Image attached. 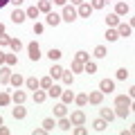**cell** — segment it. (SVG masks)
Returning <instances> with one entry per match:
<instances>
[{"mask_svg":"<svg viewBox=\"0 0 135 135\" xmlns=\"http://www.w3.org/2000/svg\"><path fill=\"white\" fill-rule=\"evenodd\" d=\"M61 20H65V23H72V20H77V9H74L72 5H63Z\"/></svg>","mask_w":135,"mask_h":135,"instance_id":"cell-1","label":"cell"},{"mask_svg":"<svg viewBox=\"0 0 135 135\" xmlns=\"http://www.w3.org/2000/svg\"><path fill=\"white\" fill-rule=\"evenodd\" d=\"M115 29H117V36H119V38H122V36H124V38L133 36V27H131L128 23H119V25H117Z\"/></svg>","mask_w":135,"mask_h":135,"instance_id":"cell-2","label":"cell"},{"mask_svg":"<svg viewBox=\"0 0 135 135\" xmlns=\"http://www.w3.org/2000/svg\"><path fill=\"white\" fill-rule=\"evenodd\" d=\"M99 90L104 92V95H110V92L115 90V81H113V79H101L99 81Z\"/></svg>","mask_w":135,"mask_h":135,"instance_id":"cell-3","label":"cell"},{"mask_svg":"<svg viewBox=\"0 0 135 135\" xmlns=\"http://www.w3.org/2000/svg\"><path fill=\"white\" fill-rule=\"evenodd\" d=\"M27 52H29V59H32V61H38L41 59V47H38L36 41H32V43L27 45Z\"/></svg>","mask_w":135,"mask_h":135,"instance_id":"cell-4","label":"cell"},{"mask_svg":"<svg viewBox=\"0 0 135 135\" xmlns=\"http://www.w3.org/2000/svg\"><path fill=\"white\" fill-rule=\"evenodd\" d=\"M11 79V68L9 65H0V83L5 86V83H9Z\"/></svg>","mask_w":135,"mask_h":135,"instance_id":"cell-5","label":"cell"},{"mask_svg":"<svg viewBox=\"0 0 135 135\" xmlns=\"http://www.w3.org/2000/svg\"><path fill=\"white\" fill-rule=\"evenodd\" d=\"M88 101L95 104V106H99L101 101H104V92H101V90H92L90 95H88Z\"/></svg>","mask_w":135,"mask_h":135,"instance_id":"cell-6","label":"cell"},{"mask_svg":"<svg viewBox=\"0 0 135 135\" xmlns=\"http://www.w3.org/2000/svg\"><path fill=\"white\" fill-rule=\"evenodd\" d=\"M70 122H72L74 126H77V124H83V122H86V113H83V110H74L72 115H70Z\"/></svg>","mask_w":135,"mask_h":135,"instance_id":"cell-7","label":"cell"},{"mask_svg":"<svg viewBox=\"0 0 135 135\" xmlns=\"http://www.w3.org/2000/svg\"><path fill=\"white\" fill-rule=\"evenodd\" d=\"M115 106H133V99L128 95H117L115 97Z\"/></svg>","mask_w":135,"mask_h":135,"instance_id":"cell-8","label":"cell"},{"mask_svg":"<svg viewBox=\"0 0 135 135\" xmlns=\"http://www.w3.org/2000/svg\"><path fill=\"white\" fill-rule=\"evenodd\" d=\"M90 14H92V7L88 5V2H83V5H79V9H77V16H81V18H88Z\"/></svg>","mask_w":135,"mask_h":135,"instance_id":"cell-9","label":"cell"},{"mask_svg":"<svg viewBox=\"0 0 135 135\" xmlns=\"http://www.w3.org/2000/svg\"><path fill=\"white\" fill-rule=\"evenodd\" d=\"M45 92H47V97H52V99H56V97H61L63 88H61V86H56V83H52V86H50V88H47Z\"/></svg>","mask_w":135,"mask_h":135,"instance_id":"cell-10","label":"cell"},{"mask_svg":"<svg viewBox=\"0 0 135 135\" xmlns=\"http://www.w3.org/2000/svg\"><path fill=\"white\" fill-rule=\"evenodd\" d=\"M11 115H14V119H23L27 115V110L23 108V104H16V108H11Z\"/></svg>","mask_w":135,"mask_h":135,"instance_id":"cell-11","label":"cell"},{"mask_svg":"<svg viewBox=\"0 0 135 135\" xmlns=\"http://www.w3.org/2000/svg\"><path fill=\"white\" fill-rule=\"evenodd\" d=\"M45 23H47L50 27H56V25L61 23V16H59V14H54V11H50V14H47V18H45Z\"/></svg>","mask_w":135,"mask_h":135,"instance_id":"cell-12","label":"cell"},{"mask_svg":"<svg viewBox=\"0 0 135 135\" xmlns=\"http://www.w3.org/2000/svg\"><path fill=\"white\" fill-rule=\"evenodd\" d=\"M68 115V104H56V106H54V117H65Z\"/></svg>","mask_w":135,"mask_h":135,"instance_id":"cell-13","label":"cell"},{"mask_svg":"<svg viewBox=\"0 0 135 135\" xmlns=\"http://www.w3.org/2000/svg\"><path fill=\"white\" fill-rule=\"evenodd\" d=\"M32 99H34V104H43V101L47 99V92H45V90H38V88H36V90H34V97H32Z\"/></svg>","mask_w":135,"mask_h":135,"instance_id":"cell-14","label":"cell"},{"mask_svg":"<svg viewBox=\"0 0 135 135\" xmlns=\"http://www.w3.org/2000/svg\"><path fill=\"white\" fill-rule=\"evenodd\" d=\"M59 128H61L63 131V133H68V131H70V128H72V122H70V119H68V117H59Z\"/></svg>","mask_w":135,"mask_h":135,"instance_id":"cell-15","label":"cell"},{"mask_svg":"<svg viewBox=\"0 0 135 135\" xmlns=\"http://www.w3.org/2000/svg\"><path fill=\"white\" fill-rule=\"evenodd\" d=\"M119 23H122V20H119V16H117L115 11L106 16V25H108V27H117V25H119Z\"/></svg>","mask_w":135,"mask_h":135,"instance_id":"cell-16","label":"cell"},{"mask_svg":"<svg viewBox=\"0 0 135 135\" xmlns=\"http://www.w3.org/2000/svg\"><path fill=\"white\" fill-rule=\"evenodd\" d=\"M25 11H20V9H14V14H11V20H14L16 25H20V23H25Z\"/></svg>","mask_w":135,"mask_h":135,"instance_id":"cell-17","label":"cell"},{"mask_svg":"<svg viewBox=\"0 0 135 135\" xmlns=\"http://www.w3.org/2000/svg\"><path fill=\"white\" fill-rule=\"evenodd\" d=\"M99 115H101V119H106V122H113V119H115V110H110V108H101Z\"/></svg>","mask_w":135,"mask_h":135,"instance_id":"cell-18","label":"cell"},{"mask_svg":"<svg viewBox=\"0 0 135 135\" xmlns=\"http://www.w3.org/2000/svg\"><path fill=\"white\" fill-rule=\"evenodd\" d=\"M38 11H43V14H50V11H52V2H50V0H38Z\"/></svg>","mask_w":135,"mask_h":135,"instance_id":"cell-19","label":"cell"},{"mask_svg":"<svg viewBox=\"0 0 135 135\" xmlns=\"http://www.w3.org/2000/svg\"><path fill=\"white\" fill-rule=\"evenodd\" d=\"M92 126H95V131H97V133H104V131H106V126H108V122L99 117V119H95V122H92Z\"/></svg>","mask_w":135,"mask_h":135,"instance_id":"cell-20","label":"cell"},{"mask_svg":"<svg viewBox=\"0 0 135 135\" xmlns=\"http://www.w3.org/2000/svg\"><path fill=\"white\" fill-rule=\"evenodd\" d=\"M25 99H27V95H25L23 90H16L14 95H11V101H14V104H25Z\"/></svg>","mask_w":135,"mask_h":135,"instance_id":"cell-21","label":"cell"},{"mask_svg":"<svg viewBox=\"0 0 135 135\" xmlns=\"http://www.w3.org/2000/svg\"><path fill=\"white\" fill-rule=\"evenodd\" d=\"M131 115V106H117V110H115V117H128Z\"/></svg>","mask_w":135,"mask_h":135,"instance_id":"cell-22","label":"cell"},{"mask_svg":"<svg viewBox=\"0 0 135 135\" xmlns=\"http://www.w3.org/2000/svg\"><path fill=\"white\" fill-rule=\"evenodd\" d=\"M61 101H63V104H72V101H74V92L72 90H63L61 92Z\"/></svg>","mask_w":135,"mask_h":135,"instance_id":"cell-23","label":"cell"},{"mask_svg":"<svg viewBox=\"0 0 135 135\" xmlns=\"http://www.w3.org/2000/svg\"><path fill=\"white\" fill-rule=\"evenodd\" d=\"M23 81H25V79L20 77L18 72H11V79H9V83H11V86H16V88H20V86H23Z\"/></svg>","mask_w":135,"mask_h":135,"instance_id":"cell-24","label":"cell"},{"mask_svg":"<svg viewBox=\"0 0 135 135\" xmlns=\"http://www.w3.org/2000/svg\"><path fill=\"white\" fill-rule=\"evenodd\" d=\"M115 14L117 16H126L128 14V5H126V2H117L115 5Z\"/></svg>","mask_w":135,"mask_h":135,"instance_id":"cell-25","label":"cell"},{"mask_svg":"<svg viewBox=\"0 0 135 135\" xmlns=\"http://www.w3.org/2000/svg\"><path fill=\"white\" fill-rule=\"evenodd\" d=\"M25 86H27L29 90H36V88H41V86H38V79H36V77H27V79H25Z\"/></svg>","mask_w":135,"mask_h":135,"instance_id":"cell-26","label":"cell"},{"mask_svg":"<svg viewBox=\"0 0 135 135\" xmlns=\"http://www.w3.org/2000/svg\"><path fill=\"white\" fill-rule=\"evenodd\" d=\"M128 70H126V68H119V70H117V72H115V79H117V81H126V79H128Z\"/></svg>","mask_w":135,"mask_h":135,"instance_id":"cell-27","label":"cell"},{"mask_svg":"<svg viewBox=\"0 0 135 135\" xmlns=\"http://www.w3.org/2000/svg\"><path fill=\"white\" fill-rule=\"evenodd\" d=\"M61 79H63L65 86H72V83H74V74H72V72H65V70L61 72Z\"/></svg>","mask_w":135,"mask_h":135,"instance_id":"cell-28","label":"cell"},{"mask_svg":"<svg viewBox=\"0 0 135 135\" xmlns=\"http://www.w3.org/2000/svg\"><path fill=\"white\" fill-rule=\"evenodd\" d=\"M117 38H119V36H117V29H115V27H108V29H106V41L115 43Z\"/></svg>","mask_w":135,"mask_h":135,"instance_id":"cell-29","label":"cell"},{"mask_svg":"<svg viewBox=\"0 0 135 135\" xmlns=\"http://www.w3.org/2000/svg\"><path fill=\"white\" fill-rule=\"evenodd\" d=\"M74 61H79V63H86V61H90V54L81 50V52H77V54H74Z\"/></svg>","mask_w":135,"mask_h":135,"instance_id":"cell-30","label":"cell"},{"mask_svg":"<svg viewBox=\"0 0 135 135\" xmlns=\"http://www.w3.org/2000/svg\"><path fill=\"white\" fill-rule=\"evenodd\" d=\"M38 7L34 5V7H27V11H25V16H27V18H38Z\"/></svg>","mask_w":135,"mask_h":135,"instance_id":"cell-31","label":"cell"},{"mask_svg":"<svg viewBox=\"0 0 135 135\" xmlns=\"http://www.w3.org/2000/svg\"><path fill=\"white\" fill-rule=\"evenodd\" d=\"M61 72H63V68H61V65H52V70H50V77H52V79H61Z\"/></svg>","mask_w":135,"mask_h":135,"instance_id":"cell-32","label":"cell"},{"mask_svg":"<svg viewBox=\"0 0 135 135\" xmlns=\"http://www.w3.org/2000/svg\"><path fill=\"white\" fill-rule=\"evenodd\" d=\"M41 126L45 128V133H50V131H54V126H56V124H54V119H50V117H47V119H43V124H41Z\"/></svg>","mask_w":135,"mask_h":135,"instance_id":"cell-33","label":"cell"},{"mask_svg":"<svg viewBox=\"0 0 135 135\" xmlns=\"http://www.w3.org/2000/svg\"><path fill=\"white\" fill-rule=\"evenodd\" d=\"M74 104H77V106H86L88 104V95H74Z\"/></svg>","mask_w":135,"mask_h":135,"instance_id":"cell-34","label":"cell"},{"mask_svg":"<svg viewBox=\"0 0 135 135\" xmlns=\"http://www.w3.org/2000/svg\"><path fill=\"white\" fill-rule=\"evenodd\" d=\"M16 61H18V56L16 54H5V65H16Z\"/></svg>","mask_w":135,"mask_h":135,"instance_id":"cell-35","label":"cell"},{"mask_svg":"<svg viewBox=\"0 0 135 135\" xmlns=\"http://www.w3.org/2000/svg\"><path fill=\"white\" fill-rule=\"evenodd\" d=\"M38 86H41V88H45V90H47V88L52 86V77H50V74H47V77H43V79H38Z\"/></svg>","mask_w":135,"mask_h":135,"instance_id":"cell-36","label":"cell"},{"mask_svg":"<svg viewBox=\"0 0 135 135\" xmlns=\"http://www.w3.org/2000/svg\"><path fill=\"white\" fill-rule=\"evenodd\" d=\"M9 104H11V97L7 95V92L0 90V106H9Z\"/></svg>","mask_w":135,"mask_h":135,"instance_id":"cell-37","label":"cell"},{"mask_svg":"<svg viewBox=\"0 0 135 135\" xmlns=\"http://www.w3.org/2000/svg\"><path fill=\"white\" fill-rule=\"evenodd\" d=\"M106 47H104V45H97V47H95V56L97 59H104V56H106Z\"/></svg>","mask_w":135,"mask_h":135,"instance_id":"cell-38","label":"cell"},{"mask_svg":"<svg viewBox=\"0 0 135 135\" xmlns=\"http://www.w3.org/2000/svg\"><path fill=\"white\" fill-rule=\"evenodd\" d=\"M47 56L52 59V61H59V59H61V50H56V47H52V50H50V52H47Z\"/></svg>","mask_w":135,"mask_h":135,"instance_id":"cell-39","label":"cell"},{"mask_svg":"<svg viewBox=\"0 0 135 135\" xmlns=\"http://www.w3.org/2000/svg\"><path fill=\"white\" fill-rule=\"evenodd\" d=\"M9 47L14 50V52H18V50L23 47V43H20V38H11V41H9Z\"/></svg>","mask_w":135,"mask_h":135,"instance_id":"cell-40","label":"cell"},{"mask_svg":"<svg viewBox=\"0 0 135 135\" xmlns=\"http://www.w3.org/2000/svg\"><path fill=\"white\" fill-rule=\"evenodd\" d=\"M9 41H11V36H5V34H0V50H2V47H9Z\"/></svg>","mask_w":135,"mask_h":135,"instance_id":"cell-41","label":"cell"},{"mask_svg":"<svg viewBox=\"0 0 135 135\" xmlns=\"http://www.w3.org/2000/svg\"><path fill=\"white\" fill-rule=\"evenodd\" d=\"M90 7L92 9H104V7H106V0H92Z\"/></svg>","mask_w":135,"mask_h":135,"instance_id":"cell-42","label":"cell"},{"mask_svg":"<svg viewBox=\"0 0 135 135\" xmlns=\"http://www.w3.org/2000/svg\"><path fill=\"white\" fill-rule=\"evenodd\" d=\"M72 72H83V63H79V61H72Z\"/></svg>","mask_w":135,"mask_h":135,"instance_id":"cell-43","label":"cell"},{"mask_svg":"<svg viewBox=\"0 0 135 135\" xmlns=\"http://www.w3.org/2000/svg\"><path fill=\"white\" fill-rule=\"evenodd\" d=\"M43 29H45V25H41V23H34V34H43Z\"/></svg>","mask_w":135,"mask_h":135,"instance_id":"cell-44","label":"cell"},{"mask_svg":"<svg viewBox=\"0 0 135 135\" xmlns=\"http://www.w3.org/2000/svg\"><path fill=\"white\" fill-rule=\"evenodd\" d=\"M32 135H45V128H43V126H41V128H34Z\"/></svg>","mask_w":135,"mask_h":135,"instance_id":"cell-45","label":"cell"},{"mask_svg":"<svg viewBox=\"0 0 135 135\" xmlns=\"http://www.w3.org/2000/svg\"><path fill=\"white\" fill-rule=\"evenodd\" d=\"M0 135H9V128L5 124H0Z\"/></svg>","mask_w":135,"mask_h":135,"instance_id":"cell-46","label":"cell"},{"mask_svg":"<svg viewBox=\"0 0 135 135\" xmlns=\"http://www.w3.org/2000/svg\"><path fill=\"white\" fill-rule=\"evenodd\" d=\"M128 97H131V99L135 97V86H131V88H128Z\"/></svg>","mask_w":135,"mask_h":135,"instance_id":"cell-47","label":"cell"},{"mask_svg":"<svg viewBox=\"0 0 135 135\" xmlns=\"http://www.w3.org/2000/svg\"><path fill=\"white\" fill-rule=\"evenodd\" d=\"M0 65H5V52L0 50Z\"/></svg>","mask_w":135,"mask_h":135,"instance_id":"cell-48","label":"cell"},{"mask_svg":"<svg viewBox=\"0 0 135 135\" xmlns=\"http://www.w3.org/2000/svg\"><path fill=\"white\" fill-rule=\"evenodd\" d=\"M83 2H86V0H72V5H74V7H79V5H83Z\"/></svg>","mask_w":135,"mask_h":135,"instance_id":"cell-49","label":"cell"},{"mask_svg":"<svg viewBox=\"0 0 135 135\" xmlns=\"http://www.w3.org/2000/svg\"><path fill=\"white\" fill-rule=\"evenodd\" d=\"M9 2H11V5H16V7H18V5H23V0H9Z\"/></svg>","mask_w":135,"mask_h":135,"instance_id":"cell-50","label":"cell"},{"mask_svg":"<svg viewBox=\"0 0 135 135\" xmlns=\"http://www.w3.org/2000/svg\"><path fill=\"white\" fill-rule=\"evenodd\" d=\"M56 5H68V0H54Z\"/></svg>","mask_w":135,"mask_h":135,"instance_id":"cell-51","label":"cell"},{"mask_svg":"<svg viewBox=\"0 0 135 135\" xmlns=\"http://www.w3.org/2000/svg\"><path fill=\"white\" fill-rule=\"evenodd\" d=\"M7 2H9V0H0V9H2V7H5Z\"/></svg>","mask_w":135,"mask_h":135,"instance_id":"cell-52","label":"cell"},{"mask_svg":"<svg viewBox=\"0 0 135 135\" xmlns=\"http://www.w3.org/2000/svg\"><path fill=\"white\" fill-rule=\"evenodd\" d=\"M0 34H5V25L2 23H0Z\"/></svg>","mask_w":135,"mask_h":135,"instance_id":"cell-53","label":"cell"},{"mask_svg":"<svg viewBox=\"0 0 135 135\" xmlns=\"http://www.w3.org/2000/svg\"><path fill=\"white\" fill-rule=\"evenodd\" d=\"M0 124H5V122H2V115H0Z\"/></svg>","mask_w":135,"mask_h":135,"instance_id":"cell-54","label":"cell"}]
</instances>
